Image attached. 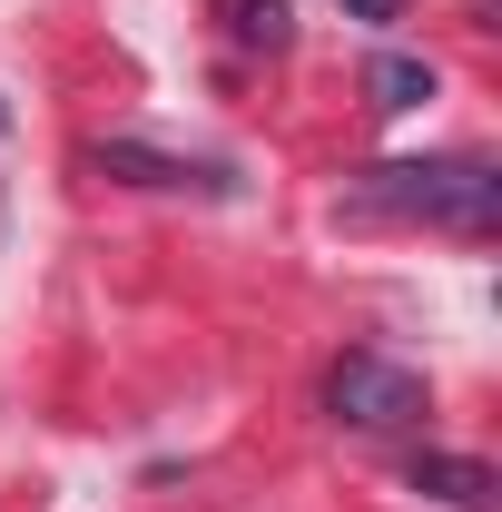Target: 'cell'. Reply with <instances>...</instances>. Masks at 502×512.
Returning <instances> with one entry per match:
<instances>
[{
	"label": "cell",
	"instance_id": "6da1fadb",
	"mask_svg": "<svg viewBox=\"0 0 502 512\" xmlns=\"http://www.w3.org/2000/svg\"><path fill=\"white\" fill-rule=\"evenodd\" d=\"M365 207H394V217L483 237L493 207H502V178L483 168V158H404V168H375V178H365Z\"/></svg>",
	"mask_w": 502,
	"mask_h": 512
},
{
	"label": "cell",
	"instance_id": "7a4b0ae2",
	"mask_svg": "<svg viewBox=\"0 0 502 512\" xmlns=\"http://www.w3.org/2000/svg\"><path fill=\"white\" fill-rule=\"evenodd\" d=\"M325 414L355 424V434L424 424V375H404V365H384V355H335V375H325Z\"/></svg>",
	"mask_w": 502,
	"mask_h": 512
},
{
	"label": "cell",
	"instance_id": "3957f363",
	"mask_svg": "<svg viewBox=\"0 0 502 512\" xmlns=\"http://www.w3.org/2000/svg\"><path fill=\"white\" fill-rule=\"evenodd\" d=\"M89 158H99V178H128V188H227V168H207V158H158V148H128V138H99Z\"/></svg>",
	"mask_w": 502,
	"mask_h": 512
},
{
	"label": "cell",
	"instance_id": "277c9868",
	"mask_svg": "<svg viewBox=\"0 0 502 512\" xmlns=\"http://www.w3.org/2000/svg\"><path fill=\"white\" fill-rule=\"evenodd\" d=\"M414 493L453 503V512H483L502 483H493V463H473V453H414Z\"/></svg>",
	"mask_w": 502,
	"mask_h": 512
},
{
	"label": "cell",
	"instance_id": "5b68a950",
	"mask_svg": "<svg viewBox=\"0 0 502 512\" xmlns=\"http://www.w3.org/2000/svg\"><path fill=\"white\" fill-rule=\"evenodd\" d=\"M365 89H375V109H424V99H434V69L424 60H375Z\"/></svg>",
	"mask_w": 502,
	"mask_h": 512
},
{
	"label": "cell",
	"instance_id": "8992f818",
	"mask_svg": "<svg viewBox=\"0 0 502 512\" xmlns=\"http://www.w3.org/2000/svg\"><path fill=\"white\" fill-rule=\"evenodd\" d=\"M217 10L237 20L247 50H286V0H217Z\"/></svg>",
	"mask_w": 502,
	"mask_h": 512
},
{
	"label": "cell",
	"instance_id": "52a82bcc",
	"mask_svg": "<svg viewBox=\"0 0 502 512\" xmlns=\"http://www.w3.org/2000/svg\"><path fill=\"white\" fill-rule=\"evenodd\" d=\"M345 10H355V20H394L404 0H345Z\"/></svg>",
	"mask_w": 502,
	"mask_h": 512
}]
</instances>
